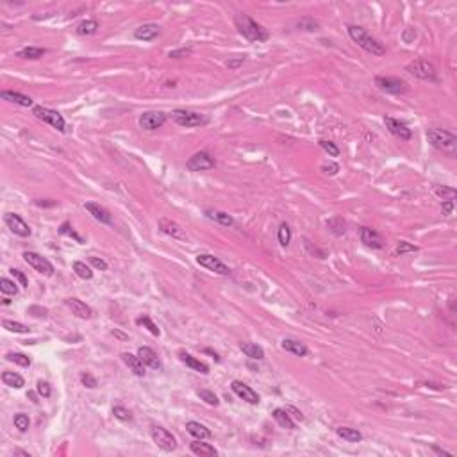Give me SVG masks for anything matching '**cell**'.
Returning <instances> with one entry per match:
<instances>
[{"label":"cell","mask_w":457,"mask_h":457,"mask_svg":"<svg viewBox=\"0 0 457 457\" xmlns=\"http://www.w3.org/2000/svg\"><path fill=\"white\" fill-rule=\"evenodd\" d=\"M427 139L434 148L441 150L443 154L450 157H456L457 152V136L445 129H429L427 131Z\"/></svg>","instance_id":"6da1fadb"},{"label":"cell","mask_w":457,"mask_h":457,"mask_svg":"<svg viewBox=\"0 0 457 457\" xmlns=\"http://www.w3.org/2000/svg\"><path fill=\"white\" fill-rule=\"evenodd\" d=\"M234 22H236V27H238L239 34L243 38H247L248 42H266L268 40V31L263 25H259L256 20H252L248 14L245 13L238 14Z\"/></svg>","instance_id":"7a4b0ae2"},{"label":"cell","mask_w":457,"mask_h":457,"mask_svg":"<svg viewBox=\"0 0 457 457\" xmlns=\"http://www.w3.org/2000/svg\"><path fill=\"white\" fill-rule=\"evenodd\" d=\"M348 34H350V38H352L357 45L361 46L363 50L370 52L371 55H384L386 54L384 45H382L379 40H375L370 32L365 31L363 27H357V25H348Z\"/></svg>","instance_id":"3957f363"},{"label":"cell","mask_w":457,"mask_h":457,"mask_svg":"<svg viewBox=\"0 0 457 457\" xmlns=\"http://www.w3.org/2000/svg\"><path fill=\"white\" fill-rule=\"evenodd\" d=\"M32 113L36 114V118L43 120L45 124L52 125V127L57 129L59 133H64V131H66V122H64L63 114H59L57 111L43 107V105H34V107H32Z\"/></svg>","instance_id":"277c9868"},{"label":"cell","mask_w":457,"mask_h":457,"mask_svg":"<svg viewBox=\"0 0 457 457\" xmlns=\"http://www.w3.org/2000/svg\"><path fill=\"white\" fill-rule=\"evenodd\" d=\"M150 436H152V439H154V443L159 448H163L165 452H174L175 448H177V439H175V436L172 434L170 430H166L165 427L152 425Z\"/></svg>","instance_id":"5b68a950"},{"label":"cell","mask_w":457,"mask_h":457,"mask_svg":"<svg viewBox=\"0 0 457 457\" xmlns=\"http://www.w3.org/2000/svg\"><path fill=\"white\" fill-rule=\"evenodd\" d=\"M375 86L388 95H404L409 90L406 81L398 77H375Z\"/></svg>","instance_id":"8992f818"},{"label":"cell","mask_w":457,"mask_h":457,"mask_svg":"<svg viewBox=\"0 0 457 457\" xmlns=\"http://www.w3.org/2000/svg\"><path fill=\"white\" fill-rule=\"evenodd\" d=\"M172 118L175 120V124L181 127H200V125L207 124V120L202 116L197 111H187V109H177L172 113Z\"/></svg>","instance_id":"52a82bcc"},{"label":"cell","mask_w":457,"mask_h":457,"mask_svg":"<svg viewBox=\"0 0 457 457\" xmlns=\"http://www.w3.org/2000/svg\"><path fill=\"white\" fill-rule=\"evenodd\" d=\"M406 70L414 77L421 79V81H436V68L434 64L429 63L425 59H416L406 66Z\"/></svg>","instance_id":"ba28073f"},{"label":"cell","mask_w":457,"mask_h":457,"mask_svg":"<svg viewBox=\"0 0 457 457\" xmlns=\"http://www.w3.org/2000/svg\"><path fill=\"white\" fill-rule=\"evenodd\" d=\"M216 166L215 157L211 156L209 152H197L193 154L186 163V168L189 172H204V170H211Z\"/></svg>","instance_id":"9c48e42d"},{"label":"cell","mask_w":457,"mask_h":457,"mask_svg":"<svg viewBox=\"0 0 457 457\" xmlns=\"http://www.w3.org/2000/svg\"><path fill=\"white\" fill-rule=\"evenodd\" d=\"M23 259H25V263H27L29 266H32L34 270L46 275V277H50V275L54 274V266H52L50 261L42 257L40 254H36V252H23Z\"/></svg>","instance_id":"30bf717a"},{"label":"cell","mask_w":457,"mask_h":457,"mask_svg":"<svg viewBox=\"0 0 457 457\" xmlns=\"http://www.w3.org/2000/svg\"><path fill=\"white\" fill-rule=\"evenodd\" d=\"M197 263L204 268H207L209 272H215L218 275H228L230 274V268L225 265L224 261H220L218 257L211 256V254H198L197 256Z\"/></svg>","instance_id":"8fae6325"},{"label":"cell","mask_w":457,"mask_h":457,"mask_svg":"<svg viewBox=\"0 0 457 457\" xmlns=\"http://www.w3.org/2000/svg\"><path fill=\"white\" fill-rule=\"evenodd\" d=\"M4 222H5V225L11 228V232L20 236V238H29V236H31V227L23 222V218L20 215L7 213V215L4 216Z\"/></svg>","instance_id":"7c38bea8"},{"label":"cell","mask_w":457,"mask_h":457,"mask_svg":"<svg viewBox=\"0 0 457 457\" xmlns=\"http://www.w3.org/2000/svg\"><path fill=\"white\" fill-rule=\"evenodd\" d=\"M166 122V114L161 111H148L139 116V127L145 131H156V129L163 127Z\"/></svg>","instance_id":"4fadbf2b"},{"label":"cell","mask_w":457,"mask_h":457,"mask_svg":"<svg viewBox=\"0 0 457 457\" xmlns=\"http://www.w3.org/2000/svg\"><path fill=\"white\" fill-rule=\"evenodd\" d=\"M384 122H386V127L389 129V133L393 134V136L400 137V139H404V141H409V139L412 137L411 129L407 127L404 122H400V120H395V118H391V116H386Z\"/></svg>","instance_id":"5bb4252c"},{"label":"cell","mask_w":457,"mask_h":457,"mask_svg":"<svg viewBox=\"0 0 457 457\" xmlns=\"http://www.w3.org/2000/svg\"><path fill=\"white\" fill-rule=\"evenodd\" d=\"M230 388H232L234 393L238 395L239 398H243L245 402L252 404V406H257V404H259V395H257L250 386H247L245 382H241V380H234Z\"/></svg>","instance_id":"9a60e30c"},{"label":"cell","mask_w":457,"mask_h":457,"mask_svg":"<svg viewBox=\"0 0 457 457\" xmlns=\"http://www.w3.org/2000/svg\"><path fill=\"white\" fill-rule=\"evenodd\" d=\"M84 209H86L96 222H100V224H105V225L113 224L111 213L105 209L104 206H100V204H96V202H86V204H84Z\"/></svg>","instance_id":"2e32d148"},{"label":"cell","mask_w":457,"mask_h":457,"mask_svg":"<svg viewBox=\"0 0 457 457\" xmlns=\"http://www.w3.org/2000/svg\"><path fill=\"white\" fill-rule=\"evenodd\" d=\"M161 34V27L156 23H143L134 31V38L139 42H152Z\"/></svg>","instance_id":"e0dca14e"},{"label":"cell","mask_w":457,"mask_h":457,"mask_svg":"<svg viewBox=\"0 0 457 457\" xmlns=\"http://www.w3.org/2000/svg\"><path fill=\"white\" fill-rule=\"evenodd\" d=\"M159 228H161V232H165L166 236H170V238H174V239H186V234H184V230L181 228V225L175 224L174 220L161 218L159 220Z\"/></svg>","instance_id":"ac0fdd59"},{"label":"cell","mask_w":457,"mask_h":457,"mask_svg":"<svg viewBox=\"0 0 457 457\" xmlns=\"http://www.w3.org/2000/svg\"><path fill=\"white\" fill-rule=\"evenodd\" d=\"M66 306L72 309L73 315L83 318V320H90L93 316L91 307L88 306V304H84L83 300H79V298H66Z\"/></svg>","instance_id":"d6986e66"},{"label":"cell","mask_w":457,"mask_h":457,"mask_svg":"<svg viewBox=\"0 0 457 457\" xmlns=\"http://www.w3.org/2000/svg\"><path fill=\"white\" fill-rule=\"evenodd\" d=\"M361 241L365 243L366 247L370 248H382L384 247V241L380 238V234L370 227H363L361 228Z\"/></svg>","instance_id":"ffe728a7"},{"label":"cell","mask_w":457,"mask_h":457,"mask_svg":"<svg viewBox=\"0 0 457 457\" xmlns=\"http://www.w3.org/2000/svg\"><path fill=\"white\" fill-rule=\"evenodd\" d=\"M137 357L141 359V363L148 368H154V370H159L161 368V361L157 354L152 350L150 347H139L137 348Z\"/></svg>","instance_id":"44dd1931"},{"label":"cell","mask_w":457,"mask_h":457,"mask_svg":"<svg viewBox=\"0 0 457 457\" xmlns=\"http://www.w3.org/2000/svg\"><path fill=\"white\" fill-rule=\"evenodd\" d=\"M122 361L125 363V366H127L129 370L133 371L136 377H145V365L141 363V359L137 356H134V354H129V352H124L122 354Z\"/></svg>","instance_id":"7402d4cb"},{"label":"cell","mask_w":457,"mask_h":457,"mask_svg":"<svg viewBox=\"0 0 457 457\" xmlns=\"http://www.w3.org/2000/svg\"><path fill=\"white\" fill-rule=\"evenodd\" d=\"M179 357H181V361H183L186 366H189L191 370L198 371V373H202V375L209 373V366H207L206 363H202L200 359H197V357H193L191 354H187V352H184V350H181V352H179Z\"/></svg>","instance_id":"603a6c76"},{"label":"cell","mask_w":457,"mask_h":457,"mask_svg":"<svg viewBox=\"0 0 457 457\" xmlns=\"http://www.w3.org/2000/svg\"><path fill=\"white\" fill-rule=\"evenodd\" d=\"M0 96H2V100L13 102V104L22 105V107H32V98H31V96H27V95H23V93L4 90V91L0 93Z\"/></svg>","instance_id":"cb8c5ba5"},{"label":"cell","mask_w":457,"mask_h":457,"mask_svg":"<svg viewBox=\"0 0 457 457\" xmlns=\"http://www.w3.org/2000/svg\"><path fill=\"white\" fill-rule=\"evenodd\" d=\"M280 347H282L286 352H291V354H295V356H300V357L309 354V350H307V347L304 343L297 341V339H291V338H284L282 343H280Z\"/></svg>","instance_id":"d4e9b609"},{"label":"cell","mask_w":457,"mask_h":457,"mask_svg":"<svg viewBox=\"0 0 457 457\" xmlns=\"http://www.w3.org/2000/svg\"><path fill=\"white\" fill-rule=\"evenodd\" d=\"M239 348H241V352L247 357H250V359H256V361H263V359H265V350H263L257 343L243 341L241 345H239Z\"/></svg>","instance_id":"484cf974"},{"label":"cell","mask_w":457,"mask_h":457,"mask_svg":"<svg viewBox=\"0 0 457 457\" xmlns=\"http://www.w3.org/2000/svg\"><path fill=\"white\" fill-rule=\"evenodd\" d=\"M186 430L187 434H191L195 439H209L211 438V430L206 425H202L198 421H187L186 423Z\"/></svg>","instance_id":"4316f807"},{"label":"cell","mask_w":457,"mask_h":457,"mask_svg":"<svg viewBox=\"0 0 457 457\" xmlns=\"http://www.w3.org/2000/svg\"><path fill=\"white\" fill-rule=\"evenodd\" d=\"M206 216L209 220H213V222H216V224L220 225H225V227H232L234 225V218L228 213H225V211H218V209H207L206 211Z\"/></svg>","instance_id":"83f0119b"},{"label":"cell","mask_w":457,"mask_h":457,"mask_svg":"<svg viewBox=\"0 0 457 457\" xmlns=\"http://www.w3.org/2000/svg\"><path fill=\"white\" fill-rule=\"evenodd\" d=\"M189 448H191L193 454H197V456H206V457H215L218 456V452H216L215 447H211L209 443H202V439H197V441H193L191 445H189Z\"/></svg>","instance_id":"f1b7e54d"},{"label":"cell","mask_w":457,"mask_h":457,"mask_svg":"<svg viewBox=\"0 0 457 457\" xmlns=\"http://www.w3.org/2000/svg\"><path fill=\"white\" fill-rule=\"evenodd\" d=\"M336 434L341 439L348 441V443H359L363 439V434L357 429H350V427H338L336 429Z\"/></svg>","instance_id":"f546056e"},{"label":"cell","mask_w":457,"mask_h":457,"mask_svg":"<svg viewBox=\"0 0 457 457\" xmlns=\"http://www.w3.org/2000/svg\"><path fill=\"white\" fill-rule=\"evenodd\" d=\"M272 416H274V420L279 423L282 429H295V421L291 420V416H289V412L286 411V409H274V412H272Z\"/></svg>","instance_id":"4dcf8cb0"},{"label":"cell","mask_w":457,"mask_h":457,"mask_svg":"<svg viewBox=\"0 0 457 457\" xmlns=\"http://www.w3.org/2000/svg\"><path fill=\"white\" fill-rule=\"evenodd\" d=\"M2 382H4L5 386H9V388H14V389H20L25 386V380H23V377L20 373H14V371H4L2 373Z\"/></svg>","instance_id":"1f68e13d"},{"label":"cell","mask_w":457,"mask_h":457,"mask_svg":"<svg viewBox=\"0 0 457 457\" xmlns=\"http://www.w3.org/2000/svg\"><path fill=\"white\" fill-rule=\"evenodd\" d=\"M96 31H98V22L96 20H84L75 27V32L79 36H91Z\"/></svg>","instance_id":"d6a6232c"},{"label":"cell","mask_w":457,"mask_h":457,"mask_svg":"<svg viewBox=\"0 0 457 457\" xmlns=\"http://www.w3.org/2000/svg\"><path fill=\"white\" fill-rule=\"evenodd\" d=\"M46 54L45 48H40V46H25V48H22V50H18V57H22V59H40V57H43V55Z\"/></svg>","instance_id":"836d02e7"},{"label":"cell","mask_w":457,"mask_h":457,"mask_svg":"<svg viewBox=\"0 0 457 457\" xmlns=\"http://www.w3.org/2000/svg\"><path fill=\"white\" fill-rule=\"evenodd\" d=\"M73 272L81 277V279H84V280H91L93 279V272H91V268L86 265V263H83V261H75L73 263Z\"/></svg>","instance_id":"e575fe53"},{"label":"cell","mask_w":457,"mask_h":457,"mask_svg":"<svg viewBox=\"0 0 457 457\" xmlns=\"http://www.w3.org/2000/svg\"><path fill=\"white\" fill-rule=\"evenodd\" d=\"M327 227L330 228V232L332 234H336V236H343L345 234V222H343L339 216H334V218H330V220H327Z\"/></svg>","instance_id":"d590c367"},{"label":"cell","mask_w":457,"mask_h":457,"mask_svg":"<svg viewBox=\"0 0 457 457\" xmlns=\"http://www.w3.org/2000/svg\"><path fill=\"white\" fill-rule=\"evenodd\" d=\"M0 291L4 293V295H18V284L13 282L7 277H2L0 279Z\"/></svg>","instance_id":"8d00e7d4"},{"label":"cell","mask_w":457,"mask_h":457,"mask_svg":"<svg viewBox=\"0 0 457 457\" xmlns=\"http://www.w3.org/2000/svg\"><path fill=\"white\" fill-rule=\"evenodd\" d=\"M434 193H436V197L443 198V200H454V198L457 197L456 189H454V187H448V186H434Z\"/></svg>","instance_id":"74e56055"},{"label":"cell","mask_w":457,"mask_h":457,"mask_svg":"<svg viewBox=\"0 0 457 457\" xmlns=\"http://www.w3.org/2000/svg\"><path fill=\"white\" fill-rule=\"evenodd\" d=\"M2 325H4V329H7L9 332H14V334H25V332H29L27 325L20 323V321L4 320V321H2Z\"/></svg>","instance_id":"f35d334b"},{"label":"cell","mask_w":457,"mask_h":457,"mask_svg":"<svg viewBox=\"0 0 457 457\" xmlns=\"http://www.w3.org/2000/svg\"><path fill=\"white\" fill-rule=\"evenodd\" d=\"M13 423H14V427L20 430V432H25V430H29L31 420H29V416L25 414V412H18V414H14Z\"/></svg>","instance_id":"ab89813d"},{"label":"cell","mask_w":457,"mask_h":457,"mask_svg":"<svg viewBox=\"0 0 457 457\" xmlns=\"http://www.w3.org/2000/svg\"><path fill=\"white\" fill-rule=\"evenodd\" d=\"M277 238H279V243L282 247H288L289 241H291V228H289L288 224H280L279 232H277Z\"/></svg>","instance_id":"60d3db41"},{"label":"cell","mask_w":457,"mask_h":457,"mask_svg":"<svg viewBox=\"0 0 457 457\" xmlns=\"http://www.w3.org/2000/svg\"><path fill=\"white\" fill-rule=\"evenodd\" d=\"M7 361L14 363V365L18 366H23V368H27V366H31V359H29L25 354H18V352H13V354H7Z\"/></svg>","instance_id":"b9f144b4"},{"label":"cell","mask_w":457,"mask_h":457,"mask_svg":"<svg viewBox=\"0 0 457 457\" xmlns=\"http://www.w3.org/2000/svg\"><path fill=\"white\" fill-rule=\"evenodd\" d=\"M113 414H114V418H118L120 421H133V412L124 406H114Z\"/></svg>","instance_id":"7bdbcfd3"},{"label":"cell","mask_w":457,"mask_h":457,"mask_svg":"<svg viewBox=\"0 0 457 457\" xmlns=\"http://www.w3.org/2000/svg\"><path fill=\"white\" fill-rule=\"evenodd\" d=\"M197 395H198V397H200L206 404H209V406H218V404H220L218 397H216V395L213 393V391H209V389H198Z\"/></svg>","instance_id":"ee69618b"},{"label":"cell","mask_w":457,"mask_h":457,"mask_svg":"<svg viewBox=\"0 0 457 457\" xmlns=\"http://www.w3.org/2000/svg\"><path fill=\"white\" fill-rule=\"evenodd\" d=\"M136 323L137 325H143V327H146V329L150 330V334H154V336H159L161 334V330H159V327H157L154 321L148 318V316H141V318H137L136 320Z\"/></svg>","instance_id":"f6af8a7d"},{"label":"cell","mask_w":457,"mask_h":457,"mask_svg":"<svg viewBox=\"0 0 457 457\" xmlns=\"http://www.w3.org/2000/svg\"><path fill=\"white\" fill-rule=\"evenodd\" d=\"M409 252H418V247L412 245V243L398 241L397 248H395V254H397V256H404V254H409Z\"/></svg>","instance_id":"bcb514c9"},{"label":"cell","mask_w":457,"mask_h":457,"mask_svg":"<svg viewBox=\"0 0 457 457\" xmlns=\"http://www.w3.org/2000/svg\"><path fill=\"white\" fill-rule=\"evenodd\" d=\"M59 232H61V234H63V236H70V238H73V239H77V241H79V243H84V239H83V238H81V236H79V234H77V232H75V230H73V228H72V227H70V224H68V222H64V224H63V225H61V228H59Z\"/></svg>","instance_id":"7dc6e473"},{"label":"cell","mask_w":457,"mask_h":457,"mask_svg":"<svg viewBox=\"0 0 457 457\" xmlns=\"http://www.w3.org/2000/svg\"><path fill=\"white\" fill-rule=\"evenodd\" d=\"M320 146L323 148L329 156H332V157H338L339 156V148L336 145H334L332 141H327V139H320Z\"/></svg>","instance_id":"c3c4849f"},{"label":"cell","mask_w":457,"mask_h":457,"mask_svg":"<svg viewBox=\"0 0 457 457\" xmlns=\"http://www.w3.org/2000/svg\"><path fill=\"white\" fill-rule=\"evenodd\" d=\"M36 391H38V395L40 397H43V398H48L52 395V389H50V386H48V382H45V380H40L36 384Z\"/></svg>","instance_id":"681fc988"},{"label":"cell","mask_w":457,"mask_h":457,"mask_svg":"<svg viewBox=\"0 0 457 457\" xmlns=\"http://www.w3.org/2000/svg\"><path fill=\"white\" fill-rule=\"evenodd\" d=\"M81 382H83V384L86 386V388H90V389L96 388V379L93 377L91 373H88V371L81 373Z\"/></svg>","instance_id":"f907efd6"},{"label":"cell","mask_w":457,"mask_h":457,"mask_svg":"<svg viewBox=\"0 0 457 457\" xmlns=\"http://www.w3.org/2000/svg\"><path fill=\"white\" fill-rule=\"evenodd\" d=\"M298 27L304 29V31H316V29H318V23L313 18H302L300 22H298Z\"/></svg>","instance_id":"816d5d0a"},{"label":"cell","mask_w":457,"mask_h":457,"mask_svg":"<svg viewBox=\"0 0 457 457\" xmlns=\"http://www.w3.org/2000/svg\"><path fill=\"white\" fill-rule=\"evenodd\" d=\"M90 265L93 266V268H96V270H102V272H105L107 270V263H105L104 259H98V257H90Z\"/></svg>","instance_id":"f5cc1de1"},{"label":"cell","mask_w":457,"mask_h":457,"mask_svg":"<svg viewBox=\"0 0 457 457\" xmlns=\"http://www.w3.org/2000/svg\"><path fill=\"white\" fill-rule=\"evenodd\" d=\"M9 272H11V275H13L14 279H16V280L20 282V286H23V288H27V286H29V280H27V277H25V275L22 274V272H20V270H14V268H13V270H9Z\"/></svg>","instance_id":"db71d44e"},{"label":"cell","mask_w":457,"mask_h":457,"mask_svg":"<svg viewBox=\"0 0 457 457\" xmlns=\"http://www.w3.org/2000/svg\"><path fill=\"white\" fill-rule=\"evenodd\" d=\"M191 52V48H179V50H172L168 54V57H172V59H179V57H184V55H187Z\"/></svg>","instance_id":"11a10c76"},{"label":"cell","mask_w":457,"mask_h":457,"mask_svg":"<svg viewBox=\"0 0 457 457\" xmlns=\"http://www.w3.org/2000/svg\"><path fill=\"white\" fill-rule=\"evenodd\" d=\"M321 172H323V174H327V175H336L339 172V166L334 165V163H330V165L321 166Z\"/></svg>","instance_id":"9f6ffc18"},{"label":"cell","mask_w":457,"mask_h":457,"mask_svg":"<svg viewBox=\"0 0 457 457\" xmlns=\"http://www.w3.org/2000/svg\"><path fill=\"white\" fill-rule=\"evenodd\" d=\"M452 211H454V200H445L443 206H441V213H443V216L452 215Z\"/></svg>","instance_id":"6f0895ef"},{"label":"cell","mask_w":457,"mask_h":457,"mask_svg":"<svg viewBox=\"0 0 457 457\" xmlns=\"http://www.w3.org/2000/svg\"><path fill=\"white\" fill-rule=\"evenodd\" d=\"M243 61H245V57H238V59H228V61H227V68H228V70L239 68V66L243 64Z\"/></svg>","instance_id":"680465c9"},{"label":"cell","mask_w":457,"mask_h":457,"mask_svg":"<svg viewBox=\"0 0 457 457\" xmlns=\"http://www.w3.org/2000/svg\"><path fill=\"white\" fill-rule=\"evenodd\" d=\"M414 38H416V31H414V29H407V31L404 32V42H406V43H411Z\"/></svg>","instance_id":"91938a15"},{"label":"cell","mask_w":457,"mask_h":457,"mask_svg":"<svg viewBox=\"0 0 457 457\" xmlns=\"http://www.w3.org/2000/svg\"><path fill=\"white\" fill-rule=\"evenodd\" d=\"M29 313L34 315V316H46V309H43V307H36V306H32L31 309H29Z\"/></svg>","instance_id":"94428289"},{"label":"cell","mask_w":457,"mask_h":457,"mask_svg":"<svg viewBox=\"0 0 457 457\" xmlns=\"http://www.w3.org/2000/svg\"><path fill=\"white\" fill-rule=\"evenodd\" d=\"M286 411H288V412H291V414H289V416H295L297 420H300V421L304 420V416H302V412L298 411V409H295V407H286Z\"/></svg>","instance_id":"6125c7cd"},{"label":"cell","mask_w":457,"mask_h":457,"mask_svg":"<svg viewBox=\"0 0 457 457\" xmlns=\"http://www.w3.org/2000/svg\"><path fill=\"white\" fill-rule=\"evenodd\" d=\"M36 206H40V207H52V206H55V202H43V200H38V202H36Z\"/></svg>","instance_id":"be15d7a7"},{"label":"cell","mask_w":457,"mask_h":457,"mask_svg":"<svg viewBox=\"0 0 457 457\" xmlns=\"http://www.w3.org/2000/svg\"><path fill=\"white\" fill-rule=\"evenodd\" d=\"M206 354H211V356H215V359H216V361H220V356L215 352V350H211V348H206Z\"/></svg>","instance_id":"e7e4bbea"},{"label":"cell","mask_w":457,"mask_h":457,"mask_svg":"<svg viewBox=\"0 0 457 457\" xmlns=\"http://www.w3.org/2000/svg\"><path fill=\"white\" fill-rule=\"evenodd\" d=\"M27 397H29V398H31V400H32V402H38V400H36V395H34V393H29V395H27Z\"/></svg>","instance_id":"03108f58"},{"label":"cell","mask_w":457,"mask_h":457,"mask_svg":"<svg viewBox=\"0 0 457 457\" xmlns=\"http://www.w3.org/2000/svg\"><path fill=\"white\" fill-rule=\"evenodd\" d=\"M2 304H4V306H9L11 300H9V298H2Z\"/></svg>","instance_id":"003e7915"}]
</instances>
